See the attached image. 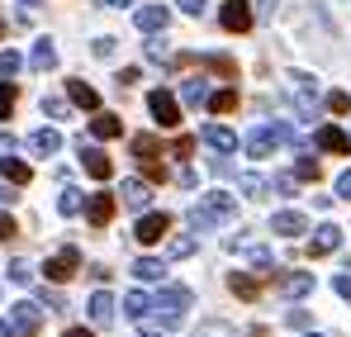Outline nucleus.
<instances>
[{"instance_id":"24","label":"nucleus","mask_w":351,"mask_h":337,"mask_svg":"<svg viewBox=\"0 0 351 337\" xmlns=\"http://www.w3.org/2000/svg\"><path fill=\"white\" fill-rule=\"evenodd\" d=\"M0 171H5V181H10V185H29V181H34L29 162H19V157H0Z\"/></svg>"},{"instance_id":"42","label":"nucleus","mask_w":351,"mask_h":337,"mask_svg":"<svg viewBox=\"0 0 351 337\" xmlns=\"http://www.w3.org/2000/svg\"><path fill=\"white\" fill-rule=\"evenodd\" d=\"M138 167H143L147 181H167V167H162V162H138Z\"/></svg>"},{"instance_id":"60","label":"nucleus","mask_w":351,"mask_h":337,"mask_svg":"<svg viewBox=\"0 0 351 337\" xmlns=\"http://www.w3.org/2000/svg\"><path fill=\"white\" fill-rule=\"evenodd\" d=\"M0 34H5V19H0Z\"/></svg>"},{"instance_id":"20","label":"nucleus","mask_w":351,"mask_h":337,"mask_svg":"<svg viewBox=\"0 0 351 337\" xmlns=\"http://www.w3.org/2000/svg\"><path fill=\"white\" fill-rule=\"evenodd\" d=\"M66 100L81 105V110H100V91L86 86V81H66Z\"/></svg>"},{"instance_id":"30","label":"nucleus","mask_w":351,"mask_h":337,"mask_svg":"<svg viewBox=\"0 0 351 337\" xmlns=\"http://www.w3.org/2000/svg\"><path fill=\"white\" fill-rule=\"evenodd\" d=\"M237 190H242V195H252V200H261V195H266L271 185H266V181L256 176V171H242V176H237Z\"/></svg>"},{"instance_id":"28","label":"nucleus","mask_w":351,"mask_h":337,"mask_svg":"<svg viewBox=\"0 0 351 337\" xmlns=\"http://www.w3.org/2000/svg\"><path fill=\"white\" fill-rule=\"evenodd\" d=\"M133 157H138V162H157V157H162V143H157L152 133H138V138H133Z\"/></svg>"},{"instance_id":"58","label":"nucleus","mask_w":351,"mask_h":337,"mask_svg":"<svg viewBox=\"0 0 351 337\" xmlns=\"http://www.w3.org/2000/svg\"><path fill=\"white\" fill-rule=\"evenodd\" d=\"M0 337H10V323H5V318H0Z\"/></svg>"},{"instance_id":"34","label":"nucleus","mask_w":351,"mask_h":337,"mask_svg":"<svg viewBox=\"0 0 351 337\" xmlns=\"http://www.w3.org/2000/svg\"><path fill=\"white\" fill-rule=\"evenodd\" d=\"M14 100H19L14 81H0V119H10V114H14Z\"/></svg>"},{"instance_id":"37","label":"nucleus","mask_w":351,"mask_h":337,"mask_svg":"<svg viewBox=\"0 0 351 337\" xmlns=\"http://www.w3.org/2000/svg\"><path fill=\"white\" fill-rule=\"evenodd\" d=\"M294 176H299V181H318V162H313V157H299V162H294Z\"/></svg>"},{"instance_id":"15","label":"nucleus","mask_w":351,"mask_h":337,"mask_svg":"<svg viewBox=\"0 0 351 337\" xmlns=\"http://www.w3.org/2000/svg\"><path fill=\"white\" fill-rule=\"evenodd\" d=\"M313 143H318L323 152H342V157L351 152V138L342 133V128H337V124H318V133H313Z\"/></svg>"},{"instance_id":"1","label":"nucleus","mask_w":351,"mask_h":337,"mask_svg":"<svg viewBox=\"0 0 351 337\" xmlns=\"http://www.w3.org/2000/svg\"><path fill=\"white\" fill-rule=\"evenodd\" d=\"M233 219H237V200H233V195H223V190L204 195V200L190 209V228H195V233H209V228L233 224Z\"/></svg>"},{"instance_id":"61","label":"nucleus","mask_w":351,"mask_h":337,"mask_svg":"<svg viewBox=\"0 0 351 337\" xmlns=\"http://www.w3.org/2000/svg\"><path fill=\"white\" fill-rule=\"evenodd\" d=\"M308 337H323V333H308Z\"/></svg>"},{"instance_id":"22","label":"nucleus","mask_w":351,"mask_h":337,"mask_svg":"<svg viewBox=\"0 0 351 337\" xmlns=\"http://www.w3.org/2000/svg\"><path fill=\"white\" fill-rule=\"evenodd\" d=\"M58 148H62V133H58V128H38V133L29 138V152H38V157H53Z\"/></svg>"},{"instance_id":"50","label":"nucleus","mask_w":351,"mask_h":337,"mask_svg":"<svg viewBox=\"0 0 351 337\" xmlns=\"http://www.w3.org/2000/svg\"><path fill=\"white\" fill-rule=\"evenodd\" d=\"M276 5H280V0H261V10H256L252 19H271V14H276Z\"/></svg>"},{"instance_id":"36","label":"nucleus","mask_w":351,"mask_h":337,"mask_svg":"<svg viewBox=\"0 0 351 337\" xmlns=\"http://www.w3.org/2000/svg\"><path fill=\"white\" fill-rule=\"evenodd\" d=\"M10 281L29 285V281H34V266H29V262H10Z\"/></svg>"},{"instance_id":"18","label":"nucleus","mask_w":351,"mask_h":337,"mask_svg":"<svg viewBox=\"0 0 351 337\" xmlns=\"http://www.w3.org/2000/svg\"><path fill=\"white\" fill-rule=\"evenodd\" d=\"M199 138H204L214 152H237V133H233V128H223V124H204Z\"/></svg>"},{"instance_id":"57","label":"nucleus","mask_w":351,"mask_h":337,"mask_svg":"<svg viewBox=\"0 0 351 337\" xmlns=\"http://www.w3.org/2000/svg\"><path fill=\"white\" fill-rule=\"evenodd\" d=\"M138 328H143V337H162V333H152V328H147V323H138Z\"/></svg>"},{"instance_id":"3","label":"nucleus","mask_w":351,"mask_h":337,"mask_svg":"<svg viewBox=\"0 0 351 337\" xmlns=\"http://www.w3.org/2000/svg\"><path fill=\"white\" fill-rule=\"evenodd\" d=\"M280 143H294V128L290 124H266V128H256V133L247 138V152H252V157H271Z\"/></svg>"},{"instance_id":"25","label":"nucleus","mask_w":351,"mask_h":337,"mask_svg":"<svg viewBox=\"0 0 351 337\" xmlns=\"http://www.w3.org/2000/svg\"><path fill=\"white\" fill-rule=\"evenodd\" d=\"M90 133H95L100 143H110V138H119V133H123V124H119L114 114H95V119H90Z\"/></svg>"},{"instance_id":"9","label":"nucleus","mask_w":351,"mask_h":337,"mask_svg":"<svg viewBox=\"0 0 351 337\" xmlns=\"http://www.w3.org/2000/svg\"><path fill=\"white\" fill-rule=\"evenodd\" d=\"M19 337H38V328H43V309L34 304V299H24V304H14V323H10Z\"/></svg>"},{"instance_id":"56","label":"nucleus","mask_w":351,"mask_h":337,"mask_svg":"<svg viewBox=\"0 0 351 337\" xmlns=\"http://www.w3.org/2000/svg\"><path fill=\"white\" fill-rule=\"evenodd\" d=\"M0 200H5V205H10V200H19V195H14V190H10V185H0Z\"/></svg>"},{"instance_id":"44","label":"nucleus","mask_w":351,"mask_h":337,"mask_svg":"<svg viewBox=\"0 0 351 337\" xmlns=\"http://www.w3.org/2000/svg\"><path fill=\"white\" fill-rule=\"evenodd\" d=\"M171 152H176V157H190V152H195V138H176Z\"/></svg>"},{"instance_id":"19","label":"nucleus","mask_w":351,"mask_h":337,"mask_svg":"<svg viewBox=\"0 0 351 337\" xmlns=\"http://www.w3.org/2000/svg\"><path fill=\"white\" fill-rule=\"evenodd\" d=\"M337 247H342V228L337 224H323L318 233H313V242H308L313 257H328V252H337Z\"/></svg>"},{"instance_id":"40","label":"nucleus","mask_w":351,"mask_h":337,"mask_svg":"<svg viewBox=\"0 0 351 337\" xmlns=\"http://www.w3.org/2000/svg\"><path fill=\"white\" fill-rule=\"evenodd\" d=\"M195 252V237H171V257H190Z\"/></svg>"},{"instance_id":"4","label":"nucleus","mask_w":351,"mask_h":337,"mask_svg":"<svg viewBox=\"0 0 351 337\" xmlns=\"http://www.w3.org/2000/svg\"><path fill=\"white\" fill-rule=\"evenodd\" d=\"M285 91H290V100H294L299 114L318 110V81H313L308 71H290V76H285Z\"/></svg>"},{"instance_id":"59","label":"nucleus","mask_w":351,"mask_h":337,"mask_svg":"<svg viewBox=\"0 0 351 337\" xmlns=\"http://www.w3.org/2000/svg\"><path fill=\"white\" fill-rule=\"evenodd\" d=\"M19 5H38V0H19Z\"/></svg>"},{"instance_id":"35","label":"nucleus","mask_w":351,"mask_h":337,"mask_svg":"<svg viewBox=\"0 0 351 337\" xmlns=\"http://www.w3.org/2000/svg\"><path fill=\"white\" fill-rule=\"evenodd\" d=\"M19 67H24V57L14 53V48H5V53H0V76H14Z\"/></svg>"},{"instance_id":"43","label":"nucleus","mask_w":351,"mask_h":337,"mask_svg":"<svg viewBox=\"0 0 351 337\" xmlns=\"http://www.w3.org/2000/svg\"><path fill=\"white\" fill-rule=\"evenodd\" d=\"M176 5H180V10H185V14H190V19H199V14H204V5H209V0H176Z\"/></svg>"},{"instance_id":"11","label":"nucleus","mask_w":351,"mask_h":337,"mask_svg":"<svg viewBox=\"0 0 351 337\" xmlns=\"http://www.w3.org/2000/svg\"><path fill=\"white\" fill-rule=\"evenodd\" d=\"M271 233L276 237H304L308 233V219L299 209H280V214H271Z\"/></svg>"},{"instance_id":"47","label":"nucleus","mask_w":351,"mask_h":337,"mask_svg":"<svg viewBox=\"0 0 351 337\" xmlns=\"http://www.w3.org/2000/svg\"><path fill=\"white\" fill-rule=\"evenodd\" d=\"M43 110L53 114V119H62V114H66V100H58V95H53V100H43Z\"/></svg>"},{"instance_id":"54","label":"nucleus","mask_w":351,"mask_h":337,"mask_svg":"<svg viewBox=\"0 0 351 337\" xmlns=\"http://www.w3.org/2000/svg\"><path fill=\"white\" fill-rule=\"evenodd\" d=\"M95 5H105V10H128L133 0H95Z\"/></svg>"},{"instance_id":"13","label":"nucleus","mask_w":351,"mask_h":337,"mask_svg":"<svg viewBox=\"0 0 351 337\" xmlns=\"http://www.w3.org/2000/svg\"><path fill=\"white\" fill-rule=\"evenodd\" d=\"M276 285H280L285 299H304V294H313V276H308V271H280Z\"/></svg>"},{"instance_id":"14","label":"nucleus","mask_w":351,"mask_h":337,"mask_svg":"<svg viewBox=\"0 0 351 337\" xmlns=\"http://www.w3.org/2000/svg\"><path fill=\"white\" fill-rule=\"evenodd\" d=\"M133 24H138L143 34H162V29L171 24V10H167V5H143V10L133 14Z\"/></svg>"},{"instance_id":"2","label":"nucleus","mask_w":351,"mask_h":337,"mask_svg":"<svg viewBox=\"0 0 351 337\" xmlns=\"http://www.w3.org/2000/svg\"><path fill=\"white\" fill-rule=\"evenodd\" d=\"M190 304H195V294H190L185 285H167V290L152 299V314L171 328V323H180V318H185V309H190Z\"/></svg>"},{"instance_id":"33","label":"nucleus","mask_w":351,"mask_h":337,"mask_svg":"<svg viewBox=\"0 0 351 337\" xmlns=\"http://www.w3.org/2000/svg\"><path fill=\"white\" fill-rule=\"evenodd\" d=\"M195 337H237L233 323H219V318H209V323H199L195 328Z\"/></svg>"},{"instance_id":"27","label":"nucleus","mask_w":351,"mask_h":337,"mask_svg":"<svg viewBox=\"0 0 351 337\" xmlns=\"http://www.w3.org/2000/svg\"><path fill=\"white\" fill-rule=\"evenodd\" d=\"M180 100H185V105H204V100H209V81H204V76H190V81L180 86Z\"/></svg>"},{"instance_id":"52","label":"nucleus","mask_w":351,"mask_h":337,"mask_svg":"<svg viewBox=\"0 0 351 337\" xmlns=\"http://www.w3.org/2000/svg\"><path fill=\"white\" fill-rule=\"evenodd\" d=\"M147 53L157 57V62H167V57H171V53H167V43H162V38H157V43H147Z\"/></svg>"},{"instance_id":"21","label":"nucleus","mask_w":351,"mask_h":337,"mask_svg":"<svg viewBox=\"0 0 351 337\" xmlns=\"http://www.w3.org/2000/svg\"><path fill=\"white\" fill-rule=\"evenodd\" d=\"M29 67H34V71H53V67H58V48H53V38H38V43H34Z\"/></svg>"},{"instance_id":"41","label":"nucleus","mask_w":351,"mask_h":337,"mask_svg":"<svg viewBox=\"0 0 351 337\" xmlns=\"http://www.w3.org/2000/svg\"><path fill=\"white\" fill-rule=\"evenodd\" d=\"M10 237H19V224L10 214H0V242H10Z\"/></svg>"},{"instance_id":"55","label":"nucleus","mask_w":351,"mask_h":337,"mask_svg":"<svg viewBox=\"0 0 351 337\" xmlns=\"http://www.w3.org/2000/svg\"><path fill=\"white\" fill-rule=\"evenodd\" d=\"M62 337H95V333H90V328H66Z\"/></svg>"},{"instance_id":"46","label":"nucleus","mask_w":351,"mask_h":337,"mask_svg":"<svg viewBox=\"0 0 351 337\" xmlns=\"http://www.w3.org/2000/svg\"><path fill=\"white\" fill-rule=\"evenodd\" d=\"M337 195L351 205V171H342V176H337Z\"/></svg>"},{"instance_id":"26","label":"nucleus","mask_w":351,"mask_h":337,"mask_svg":"<svg viewBox=\"0 0 351 337\" xmlns=\"http://www.w3.org/2000/svg\"><path fill=\"white\" fill-rule=\"evenodd\" d=\"M228 285H233L237 299H256V294H261V281H256V276H247V271H233Z\"/></svg>"},{"instance_id":"49","label":"nucleus","mask_w":351,"mask_h":337,"mask_svg":"<svg viewBox=\"0 0 351 337\" xmlns=\"http://www.w3.org/2000/svg\"><path fill=\"white\" fill-rule=\"evenodd\" d=\"M95 57H114V38H95Z\"/></svg>"},{"instance_id":"48","label":"nucleus","mask_w":351,"mask_h":337,"mask_svg":"<svg viewBox=\"0 0 351 337\" xmlns=\"http://www.w3.org/2000/svg\"><path fill=\"white\" fill-rule=\"evenodd\" d=\"M332 290H337V294L351 304V276H337V281H332Z\"/></svg>"},{"instance_id":"7","label":"nucleus","mask_w":351,"mask_h":337,"mask_svg":"<svg viewBox=\"0 0 351 337\" xmlns=\"http://www.w3.org/2000/svg\"><path fill=\"white\" fill-rule=\"evenodd\" d=\"M147 110H152V119H157L162 128H176V124H180V105H176L171 91H152V95H147Z\"/></svg>"},{"instance_id":"29","label":"nucleus","mask_w":351,"mask_h":337,"mask_svg":"<svg viewBox=\"0 0 351 337\" xmlns=\"http://www.w3.org/2000/svg\"><path fill=\"white\" fill-rule=\"evenodd\" d=\"M133 276H138V281H162L167 266H162L157 257H138V262H133Z\"/></svg>"},{"instance_id":"39","label":"nucleus","mask_w":351,"mask_h":337,"mask_svg":"<svg viewBox=\"0 0 351 337\" xmlns=\"http://www.w3.org/2000/svg\"><path fill=\"white\" fill-rule=\"evenodd\" d=\"M38 299H43V304H48V309H53V314H66V299H62L58 290H43V294H38Z\"/></svg>"},{"instance_id":"17","label":"nucleus","mask_w":351,"mask_h":337,"mask_svg":"<svg viewBox=\"0 0 351 337\" xmlns=\"http://www.w3.org/2000/svg\"><path fill=\"white\" fill-rule=\"evenodd\" d=\"M86 309H90V323H95V328H110V323H114V294H110V290H95Z\"/></svg>"},{"instance_id":"16","label":"nucleus","mask_w":351,"mask_h":337,"mask_svg":"<svg viewBox=\"0 0 351 337\" xmlns=\"http://www.w3.org/2000/svg\"><path fill=\"white\" fill-rule=\"evenodd\" d=\"M81 167H86V176H95V181H110L114 176V162L100 148H86V143H81Z\"/></svg>"},{"instance_id":"5","label":"nucleus","mask_w":351,"mask_h":337,"mask_svg":"<svg viewBox=\"0 0 351 337\" xmlns=\"http://www.w3.org/2000/svg\"><path fill=\"white\" fill-rule=\"evenodd\" d=\"M76 271H81V252H76V247H62L58 257L43 266V276H48L53 285H66L71 276H76Z\"/></svg>"},{"instance_id":"32","label":"nucleus","mask_w":351,"mask_h":337,"mask_svg":"<svg viewBox=\"0 0 351 337\" xmlns=\"http://www.w3.org/2000/svg\"><path fill=\"white\" fill-rule=\"evenodd\" d=\"M204 105H209L214 114H233V110H237V91H214Z\"/></svg>"},{"instance_id":"38","label":"nucleus","mask_w":351,"mask_h":337,"mask_svg":"<svg viewBox=\"0 0 351 337\" xmlns=\"http://www.w3.org/2000/svg\"><path fill=\"white\" fill-rule=\"evenodd\" d=\"M328 110H332V114H347L351 110V95H347V91H332V95H328Z\"/></svg>"},{"instance_id":"10","label":"nucleus","mask_w":351,"mask_h":337,"mask_svg":"<svg viewBox=\"0 0 351 337\" xmlns=\"http://www.w3.org/2000/svg\"><path fill=\"white\" fill-rule=\"evenodd\" d=\"M81 209H86V219H90L95 228H105L110 219H114L119 200H114V195H105V190H100V195H86V205H81Z\"/></svg>"},{"instance_id":"12","label":"nucleus","mask_w":351,"mask_h":337,"mask_svg":"<svg viewBox=\"0 0 351 337\" xmlns=\"http://www.w3.org/2000/svg\"><path fill=\"white\" fill-rule=\"evenodd\" d=\"M119 200H123L128 209H138V214H143V209L152 205V185H147V181H138V176H128V181L119 185Z\"/></svg>"},{"instance_id":"51","label":"nucleus","mask_w":351,"mask_h":337,"mask_svg":"<svg viewBox=\"0 0 351 337\" xmlns=\"http://www.w3.org/2000/svg\"><path fill=\"white\" fill-rule=\"evenodd\" d=\"M271 190H285V195H290V190H294V176H276V181H271Z\"/></svg>"},{"instance_id":"53","label":"nucleus","mask_w":351,"mask_h":337,"mask_svg":"<svg viewBox=\"0 0 351 337\" xmlns=\"http://www.w3.org/2000/svg\"><path fill=\"white\" fill-rule=\"evenodd\" d=\"M0 157H14V138L10 133H0Z\"/></svg>"},{"instance_id":"31","label":"nucleus","mask_w":351,"mask_h":337,"mask_svg":"<svg viewBox=\"0 0 351 337\" xmlns=\"http://www.w3.org/2000/svg\"><path fill=\"white\" fill-rule=\"evenodd\" d=\"M81 205H86V195H81L76 185H66V190L58 195V209L66 214V219H71V214H81Z\"/></svg>"},{"instance_id":"8","label":"nucleus","mask_w":351,"mask_h":337,"mask_svg":"<svg viewBox=\"0 0 351 337\" xmlns=\"http://www.w3.org/2000/svg\"><path fill=\"white\" fill-rule=\"evenodd\" d=\"M219 19H223V29H228V34H247V29L256 24V19H252V5H247V0H223Z\"/></svg>"},{"instance_id":"6","label":"nucleus","mask_w":351,"mask_h":337,"mask_svg":"<svg viewBox=\"0 0 351 337\" xmlns=\"http://www.w3.org/2000/svg\"><path fill=\"white\" fill-rule=\"evenodd\" d=\"M167 233H171V219H167V214H138V224H133V237H138L143 247L162 242Z\"/></svg>"},{"instance_id":"45","label":"nucleus","mask_w":351,"mask_h":337,"mask_svg":"<svg viewBox=\"0 0 351 337\" xmlns=\"http://www.w3.org/2000/svg\"><path fill=\"white\" fill-rule=\"evenodd\" d=\"M285 323H290V328H308V314H304V309H290Z\"/></svg>"},{"instance_id":"23","label":"nucleus","mask_w":351,"mask_h":337,"mask_svg":"<svg viewBox=\"0 0 351 337\" xmlns=\"http://www.w3.org/2000/svg\"><path fill=\"white\" fill-rule=\"evenodd\" d=\"M123 314H128L133 323H147V314H152V299H147L143 290H133V294H123Z\"/></svg>"}]
</instances>
